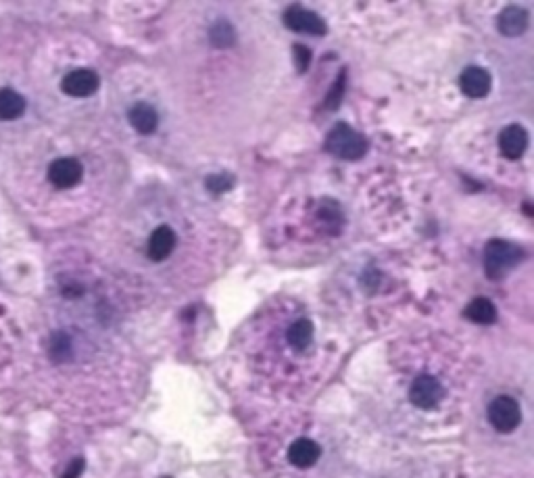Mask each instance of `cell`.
<instances>
[{
  "label": "cell",
  "instance_id": "obj_1",
  "mask_svg": "<svg viewBox=\"0 0 534 478\" xmlns=\"http://www.w3.org/2000/svg\"><path fill=\"white\" fill-rule=\"evenodd\" d=\"M326 149L345 161H357L367 153V141L349 123H336L326 138Z\"/></svg>",
  "mask_w": 534,
  "mask_h": 478
},
{
  "label": "cell",
  "instance_id": "obj_2",
  "mask_svg": "<svg viewBox=\"0 0 534 478\" xmlns=\"http://www.w3.org/2000/svg\"><path fill=\"white\" fill-rule=\"evenodd\" d=\"M522 259V251L507 240H491L484 249V269L491 278H503Z\"/></svg>",
  "mask_w": 534,
  "mask_h": 478
},
{
  "label": "cell",
  "instance_id": "obj_3",
  "mask_svg": "<svg viewBox=\"0 0 534 478\" xmlns=\"http://www.w3.org/2000/svg\"><path fill=\"white\" fill-rule=\"evenodd\" d=\"M489 420L491 424L499 430V433H511L517 428L520 420H522V412L515 399L503 395L497 397L491 405H489Z\"/></svg>",
  "mask_w": 534,
  "mask_h": 478
},
{
  "label": "cell",
  "instance_id": "obj_4",
  "mask_svg": "<svg viewBox=\"0 0 534 478\" xmlns=\"http://www.w3.org/2000/svg\"><path fill=\"white\" fill-rule=\"evenodd\" d=\"M284 23L298 34H309V36H324L328 32V25L320 15L314 11H307L302 7H290L284 13Z\"/></svg>",
  "mask_w": 534,
  "mask_h": 478
},
{
  "label": "cell",
  "instance_id": "obj_5",
  "mask_svg": "<svg viewBox=\"0 0 534 478\" xmlns=\"http://www.w3.org/2000/svg\"><path fill=\"white\" fill-rule=\"evenodd\" d=\"M444 391H442V384L434 378V376H418L411 384V391H409V397L413 401V405L422 407V409H432L434 405L440 403Z\"/></svg>",
  "mask_w": 534,
  "mask_h": 478
},
{
  "label": "cell",
  "instance_id": "obj_6",
  "mask_svg": "<svg viewBox=\"0 0 534 478\" xmlns=\"http://www.w3.org/2000/svg\"><path fill=\"white\" fill-rule=\"evenodd\" d=\"M84 167L78 159L71 157H63L57 159L50 167H48V180L57 186V188H71L82 180Z\"/></svg>",
  "mask_w": 534,
  "mask_h": 478
},
{
  "label": "cell",
  "instance_id": "obj_7",
  "mask_svg": "<svg viewBox=\"0 0 534 478\" xmlns=\"http://www.w3.org/2000/svg\"><path fill=\"white\" fill-rule=\"evenodd\" d=\"M61 88H63L65 94L75 96V98L90 96L99 88V76L92 70H75V72L65 76Z\"/></svg>",
  "mask_w": 534,
  "mask_h": 478
},
{
  "label": "cell",
  "instance_id": "obj_8",
  "mask_svg": "<svg viewBox=\"0 0 534 478\" xmlns=\"http://www.w3.org/2000/svg\"><path fill=\"white\" fill-rule=\"evenodd\" d=\"M499 149H501L503 157L520 159L524 155V151L528 149V132L517 123L503 127V132L499 134Z\"/></svg>",
  "mask_w": 534,
  "mask_h": 478
},
{
  "label": "cell",
  "instance_id": "obj_9",
  "mask_svg": "<svg viewBox=\"0 0 534 478\" xmlns=\"http://www.w3.org/2000/svg\"><path fill=\"white\" fill-rule=\"evenodd\" d=\"M460 86L470 98H482L491 90V74L482 67H468L460 78Z\"/></svg>",
  "mask_w": 534,
  "mask_h": 478
},
{
  "label": "cell",
  "instance_id": "obj_10",
  "mask_svg": "<svg viewBox=\"0 0 534 478\" xmlns=\"http://www.w3.org/2000/svg\"><path fill=\"white\" fill-rule=\"evenodd\" d=\"M174 249H176V232L170 226H159L150 234L148 245H146V253L152 261L167 259Z\"/></svg>",
  "mask_w": 534,
  "mask_h": 478
},
{
  "label": "cell",
  "instance_id": "obj_11",
  "mask_svg": "<svg viewBox=\"0 0 534 478\" xmlns=\"http://www.w3.org/2000/svg\"><path fill=\"white\" fill-rule=\"evenodd\" d=\"M497 28L503 36H522L528 30V13L522 7H507L497 19Z\"/></svg>",
  "mask_w": 534,
  "mask_h": 478
},
{
  "label": "cell",
  "instance_id": "obj_12",
  "mask_svg": "<svg viewBox=\"0 0 534 478\" xmlns=\"http://www.w3.org/2000/svg\"><path fill=\"white\" fill-rule=\"evenodd\" d=\"M320 457V447L311 439H296L288 449V459L296 468H311Z\"/></svg>",
  "mask_w": 534,
  "mask_h": 478
},
{
  "label": "cell",
  "instance_id": "obj_13",
  "mask_svg": "<svg viewBox=\"0 0 534 478\" xmlns=\"http://www.w3.org/2000/svg\"><path fill=\"white\" fill-rule=\"evenodd\" d=\"M130 123H132V127L136 129V132H140V134H152L157 129V125H159V115H157V111L152 109L150 105H146V103H138V105H134L132 109H130Z\"/></svg>",
  "mask_w": 534,
  "mask_h": 478
},
{
  "label": "cell",
  "instance_id": "obj_14",
  "mask_svg": "<svg viewBox=\"0 0 534 478\" xmlns=\"http://www.w3.org/2000/svg\"><path fill=\"white\" fill-rule=\"evenodd\" d=\"M314 324L309 322V320H296L290 328H288V332H286V340H288V345L292 347V349H305V347H309L311 345V340H314Z\"/></svg>",
  "mask_w": 534,
  "mask_h": 478
},
{
  "label": "cell",
  "instance_id": "obj_15",
  "mask_svg": "<svg viewBox=\"0 0 534 478\" xmlns=\"http://www.w3.org/2000/svg\"><path fill=\"white\" fill-rule=\"evenodd\" d=\"M25 109V101L15 90H0V119H17Z\"/></svg>",
  "mask_w": 534,
  "mask_h": 478
},
{
  "label": "cell",
  "instance_id": "obj_16",
  "mask_svg": "<svg viewBox=\"0 0 534 478\" xmlns=\"http://www.w3.org/2000/svg\"><path fill=\"white\" fill-rule=\"evenodd\" d=\"M466 315H468V320H472L476 324H493L497 320V309L489 299L478 297L466 307Z\"/></svg>",
  "mask_w": 534,
  "mask_h": 478
},
{
  "label": "cell",
  "instance_id": "obj_17",
  "mask_svg": "<svg viewBox=\"0 0 534 478\" xmlns=\"http://www.w3.org/2000/svg\"><path fill=\"white\" fill-rule=\"evenodd\" d=\"M69 355H71V340H69V336L63 334V332L54 334L52 340H50V357L57 360V362H63Z\"/></svg>",
  "mask_w": 534,
  "mask_h": 478
},
{
  "label": "cell",
  "instance_id": "obj_18",
  "mask_svg": "<svg viewBox=\"0 0 534 478\" xmlns=\"http://www.w3.org/2000/svg\"><path fill=\"white\" fill-rule=\"evenodd\" d=\"M211 42L215 46H230L234 42V32L225 21H219L217 25H213L211 30Z\"/></svg>",
  "mask_w": 534,
  "mask_h": 478
},
{
  "label": "cell",
  "instance_id": "obj_19",
  "mask_svg": "<svg viewBox=\"0 0 534 478\" xmlns=\"http://www.w3.org/2000/svg\"><path fill=\"white\" fill-rule=\"evenodd\" d=\"M207 188L213 192L227 190V188H232V178L230 176H211V178H207Z\"/></svg>",
  "mask_w": 534,
  "mask_h": 478
},
{
  "label": "cell",
  "instance_id": "obj_20",
  "mask_svg": "<svg viewBox=\"0 0 534 478\" xmlns=\"http://www.w3.org/2000/svg\"><path fill=\"white\" fill-rule=\"evenodd\" d=\"M294 54H296L298 70H300V72H305V70H307V65H309V59H311L309 50L305 48V46H294Z\"/></svg>",
  "mask_w": 534,
  "mask_h": 478
},
{
  "label": "cell",
  "instance_id": "obj_21",
  "mask_svg": "<svg viewBox=\"0 0 534 478\" xmlns=\"http://www.w3.org/2000/svg\"><path fill=\"white\" fill-rule=\"evenodd\" d=\"M82 468H84V461H82V459L73 461V464L69 466V470H67L65 478H78V476H80V472H82Z\"/></svg>",
  "mask_w": 534,
  "mask_h": 478
}]
</instances>
